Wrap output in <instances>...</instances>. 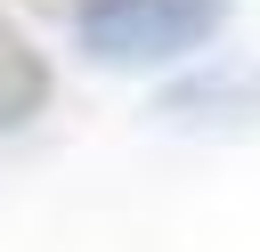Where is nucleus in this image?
Listing matches in <instances>:
<instances>
[{"mask_svg": "<svg viewBox=\"0 0 260 252\" xmlns=\"http://www.w3.org/2000/svg\"><path fill=\"white\" fill-rule=\"evenodd\" d=\"M236 0H73V41L106 73H154L219 41Z\"/></svg>", "mask_w": 260, "mask_h": 252, "instance_id": "1", "label": "nucleus"}, {"mask_svg": "<svg viewBox=\"0 0 260 252\" xmlns=\"http://www.w3.org/2000/svg\"><path fill=\"white\" fill-rule=\"evenodd\" d=\"M162 130H211V138H236V130H260V57H211L195 73H179L154 106H146Z\"/></svg>", "mask_w": 260, "mask_h": 252, "instance_id": "2", "label": "nucleus"}, {"mask_svg": "<svg viewBox=\"0 0 260 252\" xmlns=\"http://www.w3.org/2000/svg\"><path fill=\"white\" fill-rule=\"evenodd\" d=\"M41 106H49V57L16 24H0V130H24Z\"/></svg>", "mask_w": 260, "mask_h": 252, "instance_id": "3", "label": "nucleus"}]
</instances>
